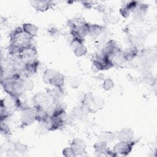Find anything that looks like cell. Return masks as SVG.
Masks as SVG:
<instances>
[{"mask_svg":"<svg viewBox=\"0 0 157 157\" xmlns=\"http://www.w3.org/2000/svg\"><path fill=\"white\" fill-rule=\"evenodd\" d=\"M139 1H129L125 5L122 6L120 9V15L125 18H128L131 13H132V12L134 10V9L136 8Z\"/></svg>","mask_w":157,"mask_h":157,"instance_id":"14","label":"cell"},{"mask_svg":"<svg viewBox=\"0 0 157 157\" xmlns=\"http://www.w3.org/2000/svg\"><path fill=\"white\" fill-rule=\"evenodd\" d=\"M148 6L145 4L138 2V4L134 10L132 12V15L135 20H142L147 13Z\"/></svg>","mask_w":157,"mask_h":157,"instance_id":"15","label":"cell"},{"mask_svg":"<svg viewBox=\"0 0 157 157\" xmlns=\"http://www.w3.org/2000/svg\"><path fill=\"white\" fill-rule=\"evenodd\" d=\"M137 140L131 141H119L117 143L113 150L117 154V155L120 156H128L132 150L133 147L136 144Z\"/></svg>","mask_w":157,"mask_h":157,"instance_id":"4","label":"cell"},{"mask_svg":"<svg viewBox=\"0 0 157 157\" xmlns=\"http://www.w3.org/2000/svg\"><path fill=\"white\" fill-rule=\"evenodd\" d=\"M58 73L55 69H46L43 74H42V80L43 82L47 84H49L50 80L53 78V77Z\"/></svg>","mask_w":157,"mask_h":157,"instance_id":"23","label":"cell"},{"mask_svg":"<svg viewBox=\"0 0 157 157\" xmlns=\"http://www.w3.org/2000/svg\"><path fill=\"white\" fill-rule=\"evenodd\" d=\"M65 83V77L64 75L58 72V73L53 77V78L49 82V85L53 87H56L59 88H63Z\"/></svg>","mask_w":157,"mask_h":157,"instance_id":"17","label":"cell"},{"mask_svg":"<svg viewBox=\"0 0 157 157\" xmlns=\"http://www.w3.org/2000/svg\"><path fill=\"white\" fill-rule=\"evenodd\" d=\"M32 102L34 108H40L50 110L55 103L47 93L39 92L36 93L33 98Z\"/></svg>","mask_w":157,"mask_h":157,"instance_id":"2","label":"cell"},{"mask_svg":"<svg viewBox=\"0 0 157 157\" xmlns=\"http://www.w3.org/2000/svg\"><path fill=\"white\" fill-rule=\"evenodd\" d=\"M9 120H1V132L4 136H7L10 132V126L9 124Z\"/></svg>","mask_w":157,"mask_h":157,"instance_id":"27","label":"cell"},{"mask_svg":"<svg viewBox=\"0 0 157 157\" xmlns=\"http://www.w3.org/2000/svg\"><path fill=\"white\" fill-rule=\"evenodd\" d=\"M73 52L76 56L82 57L83 56H85L87 53L88 50L84 44H82L78 45L76 48H75L73 50Z\"/></svg>","mask_w":157,"mask_h":157,"instance_id":"25","label":"cell"},{"mask_svg":"<svg viewBox=\"0 0 157 157\" xmlns=\"http://www.w3.org/2000/svg\"><path fill=\"white\" fill-rule=\"evenodd\" d=\"M82 3L84 6L85 7H86L87 9H91L93 6V2H92V1H83V2H82Z\"/></svg>","mask_w":157,"mask_h":157,"instance_id":"31","label":"cell"},{"mask_svg":"<svg viewBox=\"0 0 157 157\" xmlns=\"http://www.w3.org/2000/svg\"><path fill=\"white\" fill-rule=\"evenodd\" d=\"M117 139V132H113L112 131H105L102 132L100 140L108 143H111Z\"/></svg>","mask_w":157,"mask_h":157,"instance_id":"22","label":"cell"},{"mask_svg":"<svg viewBox=\"0 0 157 157\" xmlns=\"http://www.w3.org/2000/svg\"><path fill=\"white\" fill-rule=\"evenodd\" d=\"M30 3L34 9L42 12L48 10L54 6V2L51 1H33Z\"/></svg>","mask_w":157,"mask_h":157,"instance_id":"9","label":"cell"},{"mask_svg":"<svg viewBox=\"0 0 157 157\" xmlns=\"http://www.w3.org/2000/svg\"><path fill=\"white\" fill-rule=\"evenodd\" d=\"M93 67L98 71L109 70L114 66L113 61L101 53L96 55L92 60Z\"/></svg>","mask_w":157,"mask_h":157,"instance_id":"3","label":"cell"},{"mask_svg":"<svg viewBox=\"0 0 157 157\" xmlns=\"http://www.w3.org/2000/svg\"><path fill=\"white\" fill-rule=\"evenodd\" d=\"M63 155L66 156V157H73V156H76L75 154L74 153V151L71 148V147H66L64 148L63 151H62Z\"/></svg>","mask_w":157,"mask_h":157,"instance_id":"30","label":"cell"},{"mask_svg":"<svg viewBox=\"0 0 157 157\" xmlns=\"http://www.w3.org/2000/svg\"><path fill=\"white\" fill-rule=\"evenodd\" d=\"M35 109H36V120L38 123L45 122L49 119L50 115L48 113L47 110L40 109V108H35Z\"/></svg>","mask_w":157,"mask_h":157,"instance_id":"18","label":"cell"},{"mask_svg":"<svg viewBox=\"0 0 157 157\" xmlns=\"http://www.w3.org/2000/svg\"><path fill=\"white\" fill-rule=\"evenodd\" d=\"M70 147L77 156H82L86 152V145L85 142L78 137L74 138L70 145Z\"/></svg>","mask_w":157,"mask_h":157,"instance_id":"8","label":"cell"},{"mask_svg":"<svg viewBox=\"0 0 157 157\" xmlns=\"http://www.w3.org/2000/svg\"><path fill=\"white\" fill-rule=\"evenodd\" d=\"M102 20L107 25H115L118 22V17L112 13H105L102 16Z\"/></svg>","mask_w":157,"mask_h":157,"instance_id":"20","label":"cell"},{"mask_svg":"<svg viewBox=\"0 0 157 157\" xmlns=\"http://www.w3.org/2000/svg\"><path fill=\"white\" fill-rule=\"evenodd\" d=\"M85 112L82 105H78L74 107L71 112V117L75 120H81L85 115Z\"/></svg>","mask_w":157,"mask_h":157,"instance_id":"24","label":"cell"},{"mask_svg":"<svg viewBox=\"0 0 157 157\" xmlns=\"http://www.w3.org/2000/svg\"><path fill=\"white\" fill-rule=\"evenodd\" d=\"M22 84L25 91H31L33 89L34 82L29 77H24L22 78Z\"/></svg>","mask_w":157,"mask_h":157,"instance_id":"26","label":"cell"},{"mask_svg":"<svg viewBox=\"0 0 157 157\" xmlns=\"http://www.w3.org/2000/svg\"><path fill=\"white\" fill-rule=\"evenodd\" d=\"M120 51H121V49L118 47L116 41L114 40L110 39L105 43L101 53L104 56L110 58L112 60L113 58Z\"/></svg>","mask_w":157,"mask_h":157,"instance_id":"6","label":"cell"},{"mask_svg":"<svg viewBox=\"0 0 157 157\" xmlns=\"http://www.w3.org/2000/svg\"><path fill=\"white\" fill-rule=\"evenodd\" d=\"M134 131L130 128H123L117 132V139L119 141H131L134 139Z\"/></svg>","mask_w":157,"mask_h":157,"instance_id":"11","label":"cell"},{"mask_svg":"<svg viewBox=\"0 0 157 157\" xmlns=\"http://www.w3.org/2000/svg\"><path fill=\"white\" fill-rule=\"evenodd\" d=\"M11 150L12 151V153H13V156H24L28 151V147L20 142L14 143Z\"/></svg>","mask_w":157,"mask_h":157,"instance_id":"16","label":"cell"},{"mask_svg":"<svg viewBox=\"0 0 157 157\" xmlns=\"http://www.w3.org/2000/svg\"><path fill=\"white\" fill-rule=\"evenodd\" d=\"M20 123L22 127H26L32 124L36 120V109L34 107H29L21 111Z\"/></svg>","mask_w":157,"mask_h":157,"instance_id":"5","label":"cell"},{"mask_svg":"<svg viewBox=\"0 0 157 157\" xmlns=\"http://www.w3.org/2000/svg\"><path fill=\"white\" fill-rule=\"evenodd\" d=\"M46 93L48 94L55 104L61 101L64 95L63 88H59L56 87L48 88L46 90Z\"/></svg>","mask_w":157,"mask_h":157,"instance_id":"10","label":"cell"},{"mask_svg":"<svg viewBox=\"0 0 157 157\" xmlns=\"http://www.w3.org/2000/svg\"><path fill=\"white\" fill-rule=\"evenodd\" d=\"M104 26L98 24L88 23V36L93 39H96L104 33Z\"/></svg>","mask_w":157,"mask_h":157,"instance_id":"13","label":"cell"},{"mask_svg":"<svg viewBox=\"0 0 157 157\" xmlns=\"http://www.w3.org/2000/svg\"><path fill=\"white\" fill-rule=\"evenodd\" d=\"M114 86V82L112 79L110 78H105L102 83V87L104 90L106 91H109L112 90Z\"/></svg>","mask_w":157,"mask_h":157,"instance_id":"28","label":"cell"},{"mask_svg":"<svg viewBox=\"0 0 157 157\" xmlns=\"http://www.w3.org/2000/svg\"><path fill=\"white\" fill-rule=\"evenodd\" d=\"M39 66V61L37 59V58L26 61L23 67L22 74H23L25 77H29L31 75H34L37 71Z\"/></svg>","mask_w":157,"mask_h":157,"instance_id":"7","label":"cell"},{"mask_svg":"<svg viewBox=\"0 0 157 157\" xmlns=\"http://www.w3.org/2000/svg\"><path fill=\"white\" fill-rule=\"evenodd\" d=\"M21 27L23 31L31 37L34 38L37 36L38 33V28L35 25L30 23H26L23 24Z\"/></svg>","mask_w":157,"mask_h":157,"instance_id":"19","label":"cell"},{"mask_svg":"<svg viewBox=\"0 0 157 157\" xmlns=\"http://www.w3.org/2000/svg\"><path fill=\"white\" fill-rule=\"evenodd\" d=\"M138 50L136 47H131L125 52H123V58L124 61H129L132 60L137 55Z\"/></svg>","mask_w":157,"mask_h":157,"instance_id":"21","label":"cell"},{"mask_svg":"<svg viewBox=\"0 0 157 157\" xmlns=\"http://www.w3.org/2000/svg\"><path fill=\"white\" fill-rule=\"evenodd\" d=\"M67 82H68V84L73 88H77L80 84V79L76 77H72L68 78Z\"/></svg>","mask_w":157,"mask_h":157,"instance_id":"29","label":"cell"},{"mask_svg":"<svg viewBox=\"0 0 157 157\" xmlns=\"http://www.w3.org/2000/svg\"><path fill=\"white\" fill-rule=\"evenodd\" d=\"M93 148L95 153H98L97 156H108L110 151V149L107 146V144L100 139L94 144Z\"/></svg>","mask_w":157,"mask_h":157,"instance_id":"12","label":"cell"},{"mask_svg":"<svg viewBox=\"0 0 157 157\" xmlns=\"http://www.w3.org/2000/svg\"><path fill=\"white\" fill-rule=\"evenodd\" d=\"M10 43L15 44L23 49L33 45L34 38L26 34L23 29L22 27H17L15 28L9 35Z\"/></svg>","mask_w":157,"mask_h":157,"instance_id":"1","label":"cell"}]
</instances>
